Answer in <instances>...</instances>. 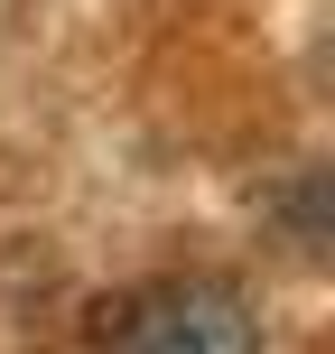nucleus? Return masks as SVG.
Wrapping results in <instances>:
<instances>
[{
    "label": "nucleus",
    "mask_w": 335,
    "mask_h": 354,
    "mask_svg": "<svg viewBox=\"0 0 335 354\" xmlns=\"http://www.w3.org/2000/svg\"><path fill=\"white\" fill-rule=\"evenodd\" d=\"M112 354H261V317L233 280H149L112 308Z\"/></svg>",
    "instance_id": "1"
}]
</instances>
